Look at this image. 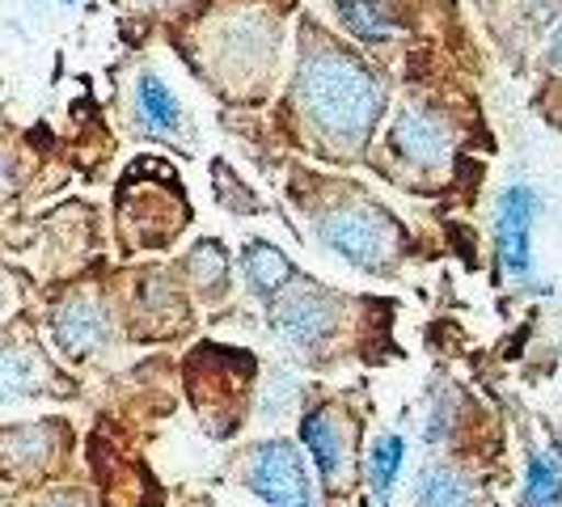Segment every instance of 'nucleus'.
I'll return each mask as SVG.
<instances>
[{
  "label": "nucleus",
  "instance_id": "nucleus-1",
  "mask_svg": "<svg viewBox=\"0 0 562 507\" xmlns=\"http://www.w3.org/2000/svg\"><path fill=\"white\" fill-rule=\"evenodd\" d=\"M296 98L330 140H364L381 114V84L342 52H313L301 64Z\"/></svg>",
  "mask_w": 562,
  "mask_h": 507
},
{
  "label": "nucleus",
  "instance_id": "nucleus-2",
  "mask_svg": "<svg viewBox=\"0 0 562 507\" xmlns=\"http://www.w3.org/2000/svg\"><path fill=\"white\" fill-rule=\"evenodd\" d=\"M317 237L330 250L342 254L351 267H360V271H385L397 250L394 221L385 212H376V207H364V203L326 212L317 221Z\"/></svg>",
  "mask_w": 562,
  "mask_h": 507
},
{
  "label": "nucleus",
  "instance_id": "nucleus-3",
  "mask_svg": "<svg viewBox=\"0 0 562 507\" xmlns=\"http://www.w3.org/2000/svg\"><path fill=\"white\" fill-rule=\"evenodd\" d=\"M246 486L271 507H322V495H317V482H313L305 457L288 440H271V444H258L250 452Z\"/></svg>",
  "mask_w": 562,
  "mask_h": 507
},
{
  "label": "nucleus",
  "instance_id": "nucleus-4",
  "mask_svg": "<svg viewBox=\"0 0 562 507\" xmlns=\"http://www.w3.org/2000/svg\"><path fill=\"white\" fill-rule=\"evenodd\" d=\"M271 322L288 342L305 347V351H317L326 338L335 335L338 326V305L335 296L326 292H313V288H296V292H283L271 309Z\"/></svg>",
  "mask_w": 562,
  "mask_h": 507
},
{
  "label": "nucleus",
  "instance_id": "nucleus-5",
  "mask_svg": "<svg viewBox=\"0 0 562 507\" xmlns=\"http://www.w3.org/2000/svg\"><path fill=\"white\" fill-rule=\"evenodd\" d=\"M533 216L537 195L529 187H507L499 195V258L512 275H529L533 267Z\"/></svg>",
  "mask_w": 562,
  "mask_h": 507
},
{
  "label": "nucleus",
  "instance_id": "nucleus-6",
  "mask_svg": "<svg viewBox=\"0 0 562 507\" xmlns=\"http://www.w3.org/2000/svg\"><path fill=\"white\" fill-rule=\"evenodd\" d=\"M394 144L406 161H415V166H423V169H436L449 161L452 132L436 111L402 106V114H397V123H394Z\"/></svg>",
  "mask_w": 562,
  "mask_h": 507
},
{
  "label": "nucleus",
  "instance_id": "nucleus-7",
  "mask_svg": "<svg viewBox=\"0 0 562 507\" xmlns=\"http://www.w3.org/2000/svg\"><path fill=\"white\" fill-rule=\"evenodd\" d=\"M301 440L313 452L317 470L326 482L347 478L351 465V436H347V419L338 415V406H313L310 415L301 419Z\"/></svg>",
  "mask_w": 562,
  "mask_h": 507
},
{
  "label": "nucleus",
  "instance_id": "nucleus-8",
  "mask_svg": "<svg viewBox=\"0 0 562 507\" xmlns=\"http://www.w3.org/2000/svg\"><path fill=\"white\" fill-rule=\"evenodd\" d=\"M106 330H111V317H106V309H102L93 296H72V301L56 313V342H59V351L72 356V360L93 356V351L106 342Z\"/></svg>",
  "mask_w": 562,
  "mask_h": 507
},
{
  "label": "nucleus",
  "instance_id": "nucleus-9",
  "mask_svg": "<svg viewBox=\"0 0 562 507\" xmlns=\"http://www.w3.org/2000/svg\"><path fill=\"white\" fill-rule=\"evenodd\" d=\"M59 449V427L56 419L47 422H22V427H9L4 431V457L13 470H38L47 465Z\"/></svg>",
  "mask_w": 562,
  "mask_h": 507
},
{
  "label": "nucleus",
  "instance_id": "nucleus-10",
  "mask_svg": "<svg viewBox=\"0 0 562 507\" xmlns=\"http://www.w3.org/2000/svg\"><path fill=\"white\" fill-rule=\"evenodd\" d=\"M241 271H246V280H250V288L258 296H276V292H283V283L296 275L292 262H288V254H280L276 246H267V241H250L246 246Z\"/></svg>",
  "mask_w": 562,
  "mask_h": 507
},
{
  "label": "nucleus",
  "instance_id": "nucleus-11",
  "mask_svg": "<svg viewBox=\"0 0 562 507\" xmlns=\"http://www.w3.org/2000/svg\"><path fill=\"white\" fill-rule=\"evenodd\" d=\"M415 507H479V499H474V486L461 474H452L445 465H431L419 482Z\"/></svg>",
  "mask_w": 562,
  "mask_h": 507
},
{
  "label": "nucleus",
  "instance_id": "nucleus-12",
  "mask_svg": "<svg viewBox=\"0 0 562 507\" xmlns=\"http://www.w3.org/2000/svg\"><path fill=\"white\" fill-rule=\"evenodd\" d=\"M43 376H47V368L38 360V351H18V347L4 351V360H0V390H4V397L38 394Z\"/></svg>",
  "mask_w": 562,
  "mask_h": 507
},
{
  "label": "nucleus",
  "instance_id": "nucleus-13",
  "mask_svg": "<svg viewBox=\"0 0 562 507\" xmlns=\"http://www.w3.org/2000/svg\"><path fill=\"white\" fill-rule=\"evenodd\" d=\"M525 504L529 507H559L562 504V461L554 457V452H537L533 461H529Z\"/></svg>",
  "mask_w": 562,
  "mask_h": 507
},
{
  "label": "nucleus",
  "instance_id": "nucleus-14",
  "mask_svg": "<svg viewBox=\"0 0 562 507\" xmlns=\"http://www.w3.org/2000/svg\"><path fill=\"white\" fill-rule=\"evenodd\" d=\"M136 102H140V114L148 119V127H157V132H173L178 127V98L169 93L166 81H157L153 72H144L140 84H136Z\"/></svg>",
  "mask_w": 562,
  "mask_h": 507
},
{
  "label": "nucleus",
  "instance_id": "nucleus-15",
  "mask_svg": "<svg viewBox=\"0 0 562 507\" xmlns=\"http://www.w3.org/2000/svg\"><path fill=\"white\" fill-rule=\"evenodd\" d=\"M402 457H406V440H402V436H381V440L372 444V457H368V482H372L376 499L390 495L397 470H402Z\"/></svg>",
  "mask_w": 562,
  "mask_h": 507
},
{
  "label": "nucleus",
  "instance_id": "nucleus-16",
  "mask_svg": "<svg viewBox=\"0 0 562 507\" xmlns=\"http://www.w3.org/2000/svg\"><path fill=\"white\" fill-rule=\"evenodd\" d=\"M338 22L351 30V34H360V38H385L390 34V13L376 4V0H338Z\"/></svg>",
  "mask_w": 562,
  "mask_h": 507
},
{
  "label": "nucleus",
  "instance_id": "nucleus-17",
  "mask_svg": "<svg viewBox=\"0 0 562 507\" xmlns=\"http://www.w3.org/2000/svg\"><path fill=\"white\" fill-rule=\"evenodd\" d=\"M191 271L195 280L207 288V292H221L228 283V254L221 241H199L195 254H191Z\"/></svg>",
  "mask_w": 562,
  "mask_h": 507
},
{
  "label": "nucleus",
  "instance_id": "nucleus-18",
  "mask_svg": "<svg viewBox=\"0 0 562 507\" xmlns=\"http://www.w3.org/2000/svg\"><path fill=\"white\" fill-rule=\"evenodd\" d=\"M554 59L562 64V26H559V34H554Z\"/></svg>",
  "mask_w": 562,
  "mask_h": 507
},
{
  "label": "nucleus",
  "instance_id": "nucleus-19",
  "mask_svg": "<svg viewBox=\"0 0 562 507\" xmlns=\"http://www.w3.org/2000/svg\"><path fill=\"white\" fill-rule=\"evenodd\" d=\"M47 507H85V504H77V499H56V504H47Z\"/></svg>",
  "mask_w": 562,
  "mask_h": 507
},
{
  "label": "nucleus",
  "instance_id": "nucleus-20",
  "mask_svg": "<svg viewBox=\"0 0 562 507\" xmlns=\"http://www.w3.org/2000/svg\"><path fill=\"white\" fill-rule=\"evenodd\" d=\"M64 4H77V0H64Z\"/></svg>",
  "mask_w": 562,
  "mask_h": 507
}]
</instances>
